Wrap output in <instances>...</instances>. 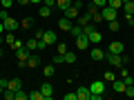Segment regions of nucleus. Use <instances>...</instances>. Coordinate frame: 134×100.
<instances>
[{
	"instance_id": "obj_21",
	"label": "nucleus",
	"mask_w": 134,
	"mask_h": 100,
	"mask_svg": "<svg viewBox=\"0 0 134 100\" xmlns=\"http://www.w3.org/2000/svg\"><path fill=\"white\" fill-rule=\"evenodd\" d=\"M72 2H74V0H56V7H58V9H60V11H65L67 7L72 5Z\"/></svg>"
},
{
	"instance_id": "obj_39",
	"label": "nucleus",
	"mask_w": 134,
	"mask_h": 100,
	"mask_svg": "<svg viewBox=\"0 0 134 100\" xmlns=\"http://www.w3.org/2000/svg\"><path fill=\"white\" fill-rule=\"evenodd\" d=\"M0 89H2V91L7 89V78H0Z\"/></svg>"
},
{
	"instance_id": "obj_31",
	"label": "nucleus",
	"mask_w": 134,
	"mask_h": 100,
	"mask_svg": "<svg viewBox=\"0 0 134 100\" xmlns=\"http://www.w3.org/2000/svg\"><path fill=\"white\" fill-rule=\"evenodd\" d=\"M20 27H23V29H29V27H31V18H23V20H20Z\"/></svg>"
},
{
	"instance_id": "obj_37",
	"label": "nucleus",
	"mask_w": 134,
	"mask_h": 100,
	"mask_svg": "<svg viewBox=\"0 0 134 100\" xmlns=\"http://www.w3.org/2000/svg\"><path fill=\"white\" fill-rule=\"evenodd\" d=\"M123 82H125V85H127V87H130V85H134V78H132V76H130V73H127V76H125V78H123Z\"/></svg>"
},
{
	"instance_id": "obj_34",
	"label": "nucleus",
	"mask_w": 134,
	"mask_h": 100,
	"mask_svg": "<svg viewBox=\"0 0 134 100\" xmlns=\"http://www.w3.org/2000/svg\"><path fill=\"white\" fill-rule=\"evenodd\" d=\"M92 2H94V5L98 7V9H103V7H107V0H92Z\"/></svg>"
},
{
	"instance_id": "obj_22",
	"label": "nucleus",
	"mask_w": 134,
	"mask_h": 100,
	"mask_svg": "<svg viewBox=\"0 0 134 100\" xmlns=\"http://www.w3.org/2000/svg\"><path fill=\"white\" fill-rule=\"evenodd\" d=\"M107 5H110L112 9H116V11H121V7H123V0H107Z\"/></svg>"
},
{
	"instance_id": "obj_15",
	"label": "nucleus",
	"mask_w": 134,
	"mask_h": 100,
	"mask_svg": "<svg viewBox=\"0 0 134 100\" xmlns=\"http://www.w3.org/2000/svg\"><path fill=\"white\" fill-rule=\"evenodd\" d=\"M54 73H56V65H54V62H49V65H45V67H43V76L52 78Z\"/></svg>"
},
{
	"instance_id": "obj_40",
	"label": "nucleus",
	"mask_w": 134,
	"mask_h": 100,
	"mask_svg": "<svg viewBox=\"0 0 134 100\" xmlns=\"http://www.w3.org/2000/svg\"><path fill=\"white\" fill-rule=\"evenodd\" d=\"M43 5H49V7H56V0H43Z\"/></svg>"
},
{
	"instance_id": "obj_19",
	"label": "nucleus",
	"mask_w": 134,
	"mask_h": 100,
	"mask_svg": "<svg viewBox=\"0 0 134 100\" xmlns=\"http://www.w3.org/2000/svg\"><path fill=\"white\" fill-rule=\"evenodd\" d=\"M87 22H92V16L87 14V11H85V14H81V16H78V20H76V24H81V27H85Z\"/></svg>"
},
{
	"instance_id": "obj_26",
	"label": "nucleus",
	"mask_w": 134,
	"mask_h": 100,
	"mask_svg": "<svg viewBox=\"0 0 134 100\" xmlns=\"http://www.w3.org/2000/svg\"><path fill=\"white\" fill-rule=\"evenodd\" d=\"M107 27H110V31H119V29H121V24H119V20H110V22H107Z\"/></svg>"
},
{
	"instance_id": "obj_14",
	"label": "nucleus",
	"mask_w": 134,
	"mask_h": 100,
	"mask_svg": "<svg viewBox=\"0 0 134 100\" xmlns=\"http://www.w3.org/2000/svg\"><path fill=\"white\" fill-rule=\"evenodd\" d=\"M25 49H29V51H38V49H40V42H38L36 38H31V40L25 42Z\"/></svg>"
},
{
	"instance_id": "obj_25",
	"label": "nucleus",
	"mask_w": 134,
	"mask_h": 100,
	"mask_svg": "<svg viewBox=\"0 0 134 100\" xmlns=\"http://www.w3.org/2000/svg\"><path fill=\"white\" fill-rule=\"evenodd\" d=\"M29 100H45V96H43V91H31V93H29Z\"/></svg>"
},
{
	"instance_id": "obj_45",
	"label": "nucleus",
	"mask_w": 134,
	"mask_h": 100,
	"mask_svg": "<svg viewBox=\"0 0 134 100\" xmlns=\"http://www.w3.org/2000/svg\"><path fill=\"white\" fill-rule=\"evenodd\" d=\"M0 56H2V49H0Z\"/></svg>"
},
{
	"instance_id": "obj_29",
	"label": "nucleus",
	"mask_w": 134,
	"mask_h": 100,
	"mask_svg": "<svg viewBox=\"0 0 134 100\" xmlns=\"http://www.w3.org/2000/svg\"><path fill=\"white\" fill-rule=\"evenodd\" d=\"M92 22H94V24L103 22V14H100V11H98V14H94V16H92Z\"/></svg>"
},
{
	"instance_id": "obj_28",
	"label": "nucleus",
	"mask_w": 134,
	"mask_h": 100,
	"mask_svg": "<svg viewBox=\"0 0 134 100\" xmlns=\"http://www.w3.org/2000/svg\"><path fill=\"white\" fill-rule=\"evenodd\" d=\"M103 78H105L107 82H114V80H116V76H114V71H112V69H110V71H105V73H103Z\"/></svg>"
},
{
	"instance_id": "obj_36",
	"label": "nucleus",
	"mask_w": 134,
	"mask_h": 100,
	"mask_svg": "<svg viewBox=\"0 0 134 100\" xmlns=\"http://www.w3.org/2000/svg\"><path fill=\"white\" fill-rule=\"evenodd\" d=\"M123 18H125V22L134 24V16H132V14H123Z\"/></svg>"
},
{
	"instance_id": "obj_24",
	"label": "nucleus",
	"mask_w": 134,
	"mask_h": 100,
	"mask_svg": "<svg viewBox=\"0 0 134 100\" xmlns=\"http://www.w3.org/2000/svg\"><path fill=\"white\" fill-rule=\"evenodd\" d=\"M65 62H67V65H74V62H76V53H74V51H67L65 53Z\"/></svg>"
},
{
	"instance_id": "obj_35",
	"label": "nucleus",
	"mask_w": 134,
	"mask_h": 100,
	"mask_svg": "<svg viewBox=\"0 0 134 100\" xmlns=\"http://www.w3.org/2000/svg\"><path fill=\"white\" fill-rule=\"evenodd\" d=\"M43 33H45V29H36V31H34V38L40 40V38H43Z\"/></svg>"
},
{
	"instance_id": "obj_38",
	"label": "nucleus",
	"mask_w": 134,
	"mask_h": 100,
	"mask_svg": "<svg viewBox=\"0 0 134 100\" xmlns=\"http://www.w3.org/2000/svg\"><path fill=\"white\" fill-rule=\"evenodd\" d=\"M63 98H65V100H76V91H74V93H65Z\"/></svg>"
},
{
	"instance_id": "obj_30",
	"label": "nucleus",
	"mask_w": 134,
	"mask_h": 100,
	"mask_svg": "<svg viewBox=\"0 0 134 100\" xmlns=\"http://www.w3.org/2000/svg\"><path fill=\"white\" fill-rule=\"evenodd\" d=\"M52 62H54V65H60V62H65V56H60V53H56V56L52 58Z\"/></svg>"
},
{
	"instance_id": "obj_9",
	"label": "nucleus",
	"mask_w": 134,
	"mask_h": 100,
	"mask_svg": "<svg viewBox=\"0 0 134 100\" xmlns=\"http://www.w3.org/2000/svg\"><path fill=\"white\" fill-rule=\"evenodd\" d=\"M72 27H74V20L65 18V16L58 20V29H60V31H72Z\"/></svg>"
},
{
	"instance_id": "obj_23",
	"label": "nucleus",
	"mask_w": 134,
	"mask_h": 100,
	"mask_svg": "<svg viewBox=\"0 0 134 100\" xmlns=\"http://www.w3.org/2000/svg\"><path fill=\"white\" fill-rule=\"evenodd\" d=\"M14 100H29V93H25L23 89H18V91L14 93Z\"/></svg>"
},
{
	"instance_id": "obj_44",
	"label": "nucleus",
	"mask_w": 134,
	"mask_h": 100,
	"mask_svg": "<svg viewBox=\"0 0 134 100\" xmlns=\"http://www.w3.org/2000/svg\"><path fill=\"white\" fill-rule=\"evenodd\" d=\"M0 33H5V24L2 22H0Z\"/></svg>"
},
{
	"instance_id": "obj_18",
	"label": "nucleus",
	"mask_w": 134,
	"mask_h": 100,
	"mask_svg": "<svg viewBox=\"0 0 134 100\" xmlns=\"http://www.w3.org/2000/svg\"><path fill=\"white\" fill-rule=\"evenodd\" d=\"M38 65H40V58H36V56H29L27 62H25V67H29V69H36Z\"/></svg>"
},
{
	"instance_id": "obj_5",
	"label": "nucleus",
	"mask_w": 134,
	"mask_h": 100,
	"mask_svg": "<svg viewBox=\"0 0 134 100\" xmlns=\"http://www.w3.org/2000/svg\"><path fill=\"white\" fill-rule=\"evenodd\" d=\"M100 14H103V20H105V22H110V20H116V18H119V11L112 9L110 5L103 7V9H100Z\"/></svg>"
},
{
	"instance_id": "obj_4",
	"label": "nucleus",
	"mask_w": 134,
	"mask_h": 100,
	"mask_svg": "<svg viewBox=\"0 0 134 100\" xmlns=\"http://www.w3.org/2000/svg\"><path fill=\"white\" fill-rule=\"evenodd\" d=\"M90 47H92V42H90V38H87V33L76 36V49H78V51H87Z\"/></svg>"
},
{
	"instance_id": "obj_6",
	"label": "nucleus",
	"mask_w": 134,
	"mask_h": 100,
	"mask_svg": "<svg viewBox=\"0 0 134 100\" xmlns=\"http://www.w3.org/2000/svg\"><path fill=\"white\" fill-rule=\"evenodd\" d=\"M2 24H5V31H16V29H20V22L16 18H11V16H7V18L2 20Z\"/></svg>"
},
{
	"instance_id": "obj_17",
	"label": "nucleus",
	"mask_w": 134,
	"mask_h": 100,
	"mask_svg": "<svg viewBox=\"0 0 134 100\" xmlns=\"http://www.w3.org/2000/svg\"><path fill=\"white\" fill-rule=\"evenodd\" d=\"M112 87H114L116 93H125V87H127V85H125L123 78H121V80H114V82H112Z\"/></svg>"
},
{
	"instance_id": "obj_10",
	"label": "nucleus",
	"mask_w": 134,
	"mask_h": 100,
	"mask_svg": "<svg viewBox=\"0 0 134 100\" xmlns=\"http://www.w3.org/2000/svg\"><path fill=\"white\" fill-rule=\"evenodd\" d=\"M125 51V45L121 42V40H114V42L110 45V49H107V53H123Z\"/></svg>"
},
{
	"instance_id": "obj_12",
	"label": "nucleus",
	"mask_w": 134,
	"mask_h": 100,
	"mask_svg": "<svg viewBox=\"0 0 134 100\" xmlns=\"http://www.w3.org/2000/svg\"><path fill=\"white\" fill-rule=\"evenodd\" d=\"M40 91H43L45 100H52V96H54V87L49 85V82H43V87H40Z\"/></svg>"
},
{
	"instance_id": "obj_32",
	"label": "nucleus",
	"mask_w": 134,
	"mask_h": 100,
	"mask_svg": "<svg viewBox=\"0 0 134 100\" xmlns=\"http://www.w3.org/2000/svg\"><path fill=\"white\" fill-rule=\"evenodd\" d=\"M123 96H127V98H134V85L125 87V93H123Z\"/></svg>"
},
{
	"instance_id": "obj_16",
	"label": "nucleus",
	"mask_w": 134,
	"mask_h": 100,
	"mask_svg": "<svg viewBox=\"0 0 134 100\" xmlns=\"http://www.w3.org/2000/svg\"><path fill=\"white\" fill-rule=\"evenodd\" d=\"M52 11H54V7H49V5H40L38 14H40V18H49V16H52Z\"/></svg>"
},
{
	"instance_id": "obj_2",
	"label": "nucleus",
	"mask_w": 134,
	"mask_h": 100,
	"mask_svg": "<svg viewBox=\"0 0 134 100\" xmlns=\"http://www.w3.org/2000/svg\"><path fill=\"white\" fill-rule=\"evenodd\" d=\"M105 60L110 62V65L114 67V69H121V67H125V65H127V60H130V58H125L123 53H105Z\"/></svg>"
},
{
	"instance_id": "obj_27",
	"label": "nucleus",
	"mask_w": 134,
	"mask_h": 100,
	"mask_svg": "<svg viewBox=\"0 0 134 100\" xmlns=\"http://www.w3.org/2000/svg\"><path fill=\"white\" fill-rule=\"evenodd\" d=\"M56 53L65 56V53H67V45H65V42H58V45H56Z\"/></svg>"
},
{
	"instance_id": "obj_42",
	"label": "nucleus",
	"mask_w": 134,
	"mask_h": 100,
	"mask_svg": "<svg viewBox=\"0 0 134 100\" xmlns=\"http://www.w3.org/2000/svg\"><path fill=\"white\" fill-rule=\"evenodd\" d=\"M29 2H31V5H40V2H43V0H29Z\"/></svg>"
},
{
	"instance_id": "obj_8",
	"label": "nucleus",
	"mask_w": 134,
	"mask_h": 100,
	"mask_svg": "<svg viewBox=\"0 0 134 100\" xmlns=\"http://www.w3.org/2000/svg\"><path fill=\"white\" fill-rule=\"evenodd\" d=\"M76 100H92L90 87H78V89H76Z\"/></svg>"
},
{
	"instance_id": "obj_33",
	"label": "nucleus",
	"mask_w": 134,
	"mask_h": 100,
	"mask_svg": "<svg viewBox=\"0 0 134 100\" xmlns=\"http://www.w3.org/2000/svg\"><path fill=\"white\" fill-rule=\"evenodd\" d=\"M0 5H2V9H9V7H14V0H0Z\"/></svg>"
},
{
	"instance_id": "obj_41",
	"label": "nucleus",
	"mask_w": 134,
	"mask_h": 100,
	"mask_svg": "<svg viewBox=\"0 0 134 100\" xmlns=\"http://www.w3.org/2000/svg\"><path fill=\"white\" fill-rule=\"evenodd\" d=\"M18 5H31L29 0H18Z\"/></svg>"
},
{
	"instance_id": "obj_11",
	"label": "nucleus",
	"mask_w": 134,
	"mask_h": 100,
	"mask_svg": "<svg viewBox=\"0 0 134 100\" xmlns=\"http://www.w3.org/2000/svg\"><path fill=\"white\" fill-rule=\"evenodd\" d=\"M90 56H92V60H105V51H103L100 47H92Z\"/></svg>"
},
{
	"instance_id": "obj_43",
	"label": "nucleus",
	"mask_w": 134,
	"mask_h": 100,
	"mask_svg": "<svg viewBox=\"0 0 134 100\" xmlns=\"http://www.w3.org/2000/svg\"><path fill=\"white\" fill-rule=\"evenodd\" d=\"M2 45H5V36H2V33H0V47H2Z\"/></svg>"
},
{
	"instance_id": "obj_1",
	"label": "nucleus",
	"mask_w": 134,
	"mask_h": 100,
	"mask_svg": "<svg viewBox=\"0 0 134 100\" xmlns=\"http://www.w3.org/2000/svg\"><path fill=\"white\" fill-rule=\"evenodd\" d=\"M83 33H87V38H90L92 45H100V42H103V36H100V31L96 29L94 22H87L85 27H83Z\"/></svg>"
},
{
	"instance_id": "obj_13",
	"label": "nucleus",
	"mask_w": 134,
	"mask_h": 100,
	"mask_svg": "<svg viewBox=\"0 0 134 100\" xmlns=\"http://www.w3.org/2000/svg\"><path fill=\"white\" fill-rule=\"evenodd\" d=\"M7 89H9V91H18V89H23V82H20L18 78H14V80H7Z\"/></svg>"
},
{
	"instance_id": "obj_3",
	"label": "nucleus",
	"mask_w": 134,
	"mask_h": 100,
	"mask_svg": "<svg viewBox=\"0 0 134 100\" xmlns=\"http://www.w3.org/2000/svg\"><path fill=\"white\" fill-rule=\"evenodd\" d=\"M90 91H92V100H103V93H105V82L103 80H94L90 85Z\"/></svg>"
},
{
	"instance_id": "obj_7",
	"label": "nucleus",
	"mask_w": 134,
	"mask_h": 100,
	"mask_svg": "<svg viewBox=\"0 0 134 100\" xmlns=\"http://www.w3.org/2000/svg\"><path fill=\"white\" fill-rule=\"evenodd\" d=\"M16 53V58H18V62H20V67H25V62H27V58L31 56V51H29V49H18V51H14Z\"/></svg>"
},
{
	"instance_id": "obj_20",
	"label": "nucleus",
	"mask_w": 134,
	"mask_h": 100,
	"mask_svg": "<svg viewBox=\"0 0 134 100\" xmlns=\"http://www.w3.org/2000/svg\"><path fill=\"white\" fill-rule=\"evenodd\" d=\"M123 14H132V16H134V0L123 2Z\"/></svg>"
}]
</instances>
